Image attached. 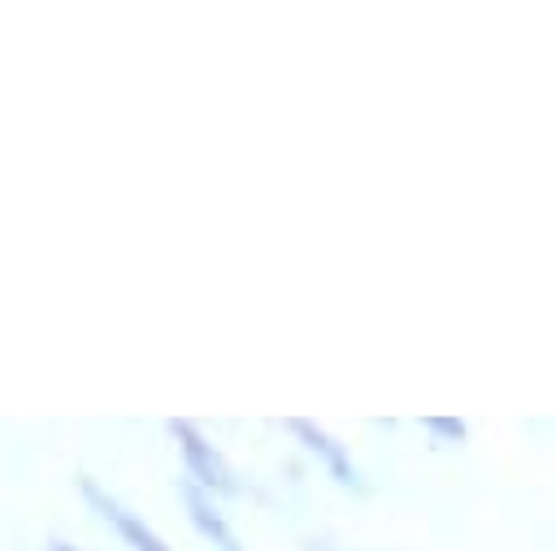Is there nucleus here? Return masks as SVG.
Instances as JSON below:
<instances>
[{
	"label": "nucleus",
	"mask_w": 556,
	"mask_h": 551,
	"mask_svg": "<svg viewBox=\"0 0 556 551\" xmlns=\"http://www.w3.org/2000/svg\"><path fill=\"white\" fill-rule=\"evenodd\" d=\"M165 430H169V438L178 443V456H182V464H187V482H195V486L208 490V495H235V490H239L230 460L208 443V434H204L195 421L174 417Z\"/></svg>",
	"instance_id": "f257e3e1"
},
{
	"label": "nucleus",
	"mask_w": 556,
	"mask_h": 551,
	"mask_svg": "<svg viewBox=\"0 0 556 551\" xmlns=\"http://www.w3.org/2000/svg\"><path fill=\"white\" fill-rule=\"evenodd\" d=\"M78 490H83V499H87V503H91V508H96V512L117 529V538H122L130 551H174V547H169V542H165V538H161V534H156L139 512H130V508H126L117 495H109L96 477L78 473Z\"/></svg>",
	"instance_id": "f03ea898"
},
{
	"label": "nucleus",
	"mask_w": 556,
	"mask_h": 551,
	"mask_svg": "<svg viewBox=\"0 0 556 551\" xmlns=\"http://www.w3.org/2000/svg\"><path fill=\"white\" fill-rule=\"evenodd\" d=\"M321 464H326V473L339 482V486H348V490H361L365 486V477H361V469H356V460H352V451H348V443H339L326 425H317V421H308V417H287L282 421Z\"/></svg>",
	"instance_id": "7ed1b4c3"
},
{
	"label": "nucleus",
	"mask_w": 556,
	"mask_h": 551,
	"mask_svg": "<svg viewBox=\"0 0 556 551\" xmlns=\"http://www.w3.org/2000/svg\"><path fill=\"white\" fill-rule=\"evenodd\" d=\"M178 495H182V508H187V521L217 547V551H243L239 547V538H235V529H230V521L217 512V503H213V495L208 490H200L195 482H187L182 477V486H178Z\"/></svg>",
	"instance_id": "20e7f679"
},
{
	"label": "nucleus",
	"mask_w": 556,
	"mask_h": 551,
	"mask_svg": "<svg viewBox=\"0 0 556 551\" xmlns=\"http://www.w3.org/2000/svg\"><path fill=\"white\" fill-rule=\"evenodd\" d=\"M421 430L443 438V443H465L469 438V425L460 417H421Z\"/></svg>",
	"instance_id": "39448f33"
},
{
	"label": "nucleus",
	"mask_w": 556,
	"mask_h": 551,
	"mask_svg": "<svg viewBox=\"0 0 556 551\" xmlns=\"http://www.w3.org/2000/svg\"><path fill=\"white\" fill-rule=\"evenodd\" d=\"M48 551H78L74 542H65V538H48Z\"/></svg>",
	"instance_id": "423d86ee"
}]
</instances>
